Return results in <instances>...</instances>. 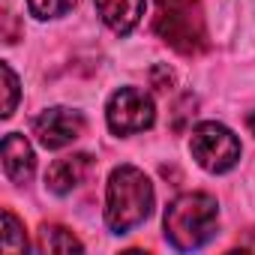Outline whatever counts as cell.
<instances>
[{"instance_id":"1","label":"cell","mask_w":255,"mask_h":255,"mask_svg":"<svg viewBox=\"0 0 255 255\" xmlns=\"http://www.w3.org/2000/svg\"><path fill=\"white\" fill-rule=\"evenodd\" d=\"M153 213V183L135 165H120L105 189V225L114 234H129Z\"/></svg>"},{"instance_id":"2","label":"cell","mask_w":255,"mask_h":255,"mask_svg":"<svg viewBox=\"0 0 255 255\" xmlns=\"http://www.w3.org/2000/svg\"><path fill=\"white\" fill-rule=\"evenodd\" d=\"M219 225V204L207 192H183L177 195L162 216L165 240L177 252H195L207 246Z\"/></svg>"},{"instance_id":"3","label":"cell","mask_w":255,"mask_h":255,"mask_svg":"<svg viewBox=\"0 0 255 255\" xmlns=\"http://www.w3.org/2000/svg\"><path fill=\"white\" fill-rule=\"evenodd\" d=\"M153 30L177 54L192 57L207 48V24L201 0H156Z\"/></svg>"},{"instance_id":"4","label":"cell","mask_w":255,"mask_h":255,"mask_svg":"<svg viewBox=\"0 0 255 255\" xmlns=\"http://www.w3.org/2000/svg\"><path fill=\"white\" fill-rule=\"evenodd\" d=\"M189 150H192V159L210 174H225L240 162L237 135L216 120H204L195 126L189 138Z\"/></svg>"},{"instance_id":"5","label":"cell","mask_w":255,"mask_h":255,"mask_svg":"<svg viewBox=\"0 0 255 255\" xmlns=\"http://www.w3.org/2000/svg\"><path fill=\"white\" fill-rule=\"evenodd\" d=\"M105 120L114 135H135V132H144L153 126L156 105H153L150 93H144L138 87H120L111 93V99L105 105Z\"/></svg>"},{"instance_id":"6","label":"cell","mask_w":255,"mask_h":255,"mask_svg":"<svg viewBox=\"0 0 255 255\" xmlns=\"http://www.w3.org/2000/svg\"><path fill=\"white\" fill-rule=\"evenodd\" d=\"M84 126H87V120L81 111L54 105V108H45L33 120V135L45 150H60V147L72 144L75 138H81Z\"/></svg>"},{"instance_id":"7","label":"cell","mask_w":255,"mask_h":255,"mask_svg":"<svg viewBox=\"0 0 255 255\" xmlns=\"http://www.w3.org/2000/svg\"><path fill=\"white\" fill-rule=\"evenodd\" d=\"M93 171V156L90 153H72V156H63L57 159L48 174H45V186L48 192L54 195H69L72 189H78Z\"/></svg>"},{"instance_id":"8","label":"cell","mask_w":255,"mask_h":255,"mask_svg":"<svg viewBox=\"0 0 255 255\" xmlns=\"http://www.w3.org/2000/svg\"><path fill=\"white\" fill-rule=\"evenodd\" d=\"M3 171L12 183L24 186L33 171H36V156H33V147L30 141L21 135V132H9L3 138Z\"/></svg>"},{"instance_id":"9","label":"cell","mask_w":255,"mask_h":255,"mask_svg":"<svg viewBox=\"0 0 255 255\" xmlns=\"http://www.w3.org/2000/svg\"><path fill=\"white\" fill-rule=\"evenodd\" d=\"M96 12L117 36L132 33L144 15V0H96Z\"/></svg>"},{"instance_id":"10","label":"cell","mask_w":255,"mask_h":255,"mask_svg":"<svg viewBox=\"0 0 255 255\" xmlns=\"http://www.w3.org/2000/svg\"><path fill=\"white\" fill-rule=\"evenodd\" d=\"M39 252H81V240L63 225H42L33 243Z\"/></svg>"},{"instance_id":"11","label":"cell","mask_w":255,"mask_h":255,"mask_svg":"<svg viewBox=\"0 0 255 255\" xmlns=\"http://www.w3.org/2000/svg\"><path fill=\"white\" fill-rule=\"evenodd\" d=\"M3 252H24L27 249V237H24V225L18 222V216L6 207L3 210Z\"/></svg>"},{"instance_id":"12","label":"cell","mask_w":255,"mask_h":255,"mask_svg":"<svg viewBox=\"0 0 255 255\" xmlns=\"http://www.w3.org/2000/svg\"><path fill=\"white\" fill-rule=\"evenodd\" d=\"M72 6H75V0H27L30 15H36V18H42V21L66 15Z\"/></svg>"},{"instance_id":"13","label":"cell","mask_w":255,"mask_h":255,"mask_svg":"<svg viewBox=\"0 0 255 255\" xmlns=\"http://www.w3.org/2000/svg\"><path fill=\"white\" fill-rule=\"evenodd\" d=\"M0 75H3V117H12V111H15V105H18V75L12 72V66L9 63H0Z\"/></svg>"},{"instance_id":"14","label":"cell","mask_w":255,"mask_h":255,"mask_svg":"<svg viewBox=\"0 0 255 255\" xmlns=\"http://www.w3.org/2000/svg\"><path fill=\"white\" fill-rule=\"evenodd\" d=\"M150 78H153V87H156V90H168V87H171V81H174V75H171V69H168V66H153Z\"/></svg>"},{"instance_id":"15","label":"cell","mask_w":255,"mask_h":255,"mask_svg":"<svg viewBox=\"0 0 255 255\" xmlns=\"http://www.w3.org/2000/svg\"><path fill=\"white\" fill-rule=\"evenodd\" d=\"M246 126H249V132H252V135H255V111H252V114H249V117H246Z\"/></svg>"}]
</instances>
